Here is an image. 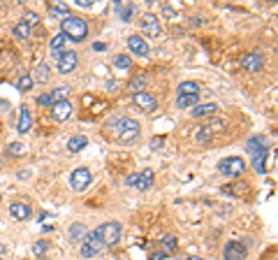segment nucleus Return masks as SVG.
<instances>
[{"instance_id": "nucleus-1", "label": "nucleus", "mask_w": 278, "mask_h": 260, "mask_svg": "<svg viewBox=\"0 0 278 260\" xmlns=\"http://www.w3.org/2000/svg\"><path fill=\"white\" fill-rule=\"evenodd\" d=\"M109 133L114 135V140L121 144H132L135 140L139 137V133H141V128H139V121H135V118H114V121H109Z\"/></svg>"}, {"instance_id": "nucleus-2", "label": "nucleus", "mask_w": 278, "mask_h": 260, "mask_svg": "<svg viewBox=\"0 0 278 260\" xmlns=\"http://www.w3.org/2000/svg\"><path fill=\"white\" fill-rule=\"evenodd\" d=\"M63 35L72 40V42H84L88 35V24L81 17H65L61 21Z\"/></svg>"}, {"instance_id": "nucleus-3", "label": "nucleus", "mask_w": 278, "mask_h": 260, "mask_svg": "<svg viewBox=\"0 0 278 260\" xmlns=\"http://www.w3.org/2000/svg\"><path fill=\"white\" fill-rule=\"evenodd\" d=\"M97 235H100V239H102L104 246H116V244L121 242L123 228H121V223L109 221V223H104V225H100V228H97Z\"/></svg>"}, {"instance_id": "nucleus-4", "label": "nucleus", "mask_w": 278, "mask_h": 260, "mask_svg": "<svg viewBox=\"0 0 278 260\" xmlns=\"http://www.w3.org/2000/svg\"><path fill=\"white\" fill-rule=\"evenodd\" d=\"M246 170V161H243L241 156H232V158H223V161L218 163V172L223 174V177H239L241 172Z\"/></svg>"}, {"instance_id": "nucleus-5", "label": "nucleus", "mask_w": 278, "mask_h": 260, "mask_svg": "<svg viewBox=\"0 0 278 260\" xmlns=\"http://www.w3.org/2000/svg\"><path fill=\"white\" fill-rule=\"evenodd\" d=\"M153 179H156L153 170H139V172H132L130 177L125 179V184H128V186H132V189L148 190L151 186H153Z\"/></svg>"}, {"instance_id": "nucleus-6", "label": "nucleus", "mask_w": 278, "mask_h": 260, "mask_svg": "<svg viewBox=\"0 0 278 260\" xmlns=\"http://www.w3.org/2000/svg\"><path fill=\"white\" fill-rule=\"evenodd\" d=\"M100 249H102V239H100L97 230L95 233H86L84 244H81V256H84V258H93Z\"/></svg>"}, {"instance_id": "nucleus-7", "label": "nucleus", "mask_w": 278, "mask_h": 260, "mask_svg": "<svg viewBox=\"0 0 278 260\" xmlns=\"http://www.w3.org/2000/svg\"><path fill=\"white\" fill-rule=\"evenodd\" d=\"M91 179H93V174H91L88 167H77L72 172V177H70V186L74 190H84L91 184Z\"/></svg>"}, {"instance_id": "nucleus-8", "label": "nucleus", "mask_w": 278, "mask_h": 260, "mask_svg": "<svg viewBox=\"0 0 278 260\" xmlns=\"http://www.w3.org/2000/svg\"><path fill=\"white\" fill-rule=\"evenodd\" d=\"M56 61H58V72H63V74H68V72H72L74 68H77V51H58L56 54Z\"/></svg>"}, {"instance_id": "nucleus-9", "label": "nucleus", "mask_w": 278, "mask_h": 260, "mask_svg": "<svg viewBox=\"0 0 278 260\" xmlns=\"http://www.w3.org/2000/svg\"><path fill=\"white\" fill-rule=\"evenodd\" d=\"M246 253H248L246 244H241V242H227L225 249H223V258H225V260H246Z\"/></svg>"}, {"instance_id": "nucleus-10", "label": "nucleus", "mask_w": 278, "mask_h": 260, "mask_svg": "<svg viewBox=\"0 0 278 260\" xmlns=\"http://www.w3.org/2000/svg\"><path fill=\"white\" fill-rule=\"evenodd\" d=\"M141 30L146 33L148 37H158L160 35V19L156 17V14H151V12H146L144 17H141Z\"/></svg>"}, {"instance_id": "nucleus-11", "label": "nucleus", "mask_w": 278, "mask_h": 260, "mask_svg": "<svg viewBox=\"0 0 278 260\" xmlns=\"http://www.w3.org/2000/svg\"><path fill=\"white\" fill-rule=\"evenodd\" d=\"M70 117H72V105H70V100H63V102H53V105H51V118H53V121H58V123H65Z\"/></svg>"}, {"instance_id": "nucleus-12", "label": "nucleus", "mask_w": 278, "mask_h": 260, "mask_svg": "<svg viewBox=\"0 0 278 260\" xmlns=\"http://www.w3.org/2000/svg\"><path fill=\"white\" fill-rule=\"evenodd\" d=\"M132 100H135V105H137L139 109H144V112H148V114L158 109L156 98H153V95H148V93H144V91L135 93V95H132Z\"/></svg>"}, {"instance_id": "nucleus-13", "label": "nucleus", "mask_w": 278, "mask_h": 260, "mask_svg": "<svg viewBox=\"0 0 278 260\" xmlns=\"http://www.w3.org/2000/svg\"><path fill=\"white\" fill-rule=\"evenodd\" d=\"M241 65H243V70L257 72V70L264 68V56H262V54H246L241 58Z\"/></svg>"}, {"instance_id": "nucleus-14", "label": "nucleus", "mask_w": 278, "mask_h": 260, "mask_svg": "<svg viewBox=\"0 0 278 260\" xmlns=\"http://www.w3.org/2000/svg\"><path fill=\"white\" fill-rule=\"evenodd\" d=\"M128 47H130L132 54H137V56H146L148 54L146 40H141L139 35H130V37H128Z\"/></svg>"}, {"instance_id": "nucleus-15", "label": "nucleus", "mask_w": 278, "mask_h": 260, "mask_svg": "<svg viewBox=\"0 0 278 260\" xmlns=\"http://www.w3.org/2000/svg\"><path fill=\"white\" fill-rule=\"evenodd\" d=\"M30 126H33V114H30V109L23 105V107L19 109V123H17V128H19V133H28V130H30Z\"/></svg>"}, {"instance_id": "nucleus-16", "label": "nucleus", "mask_w": 278, "mask_h": 260, "mask_svg": "<svg viewBox=\"0 0 278 260\" xmlns=\"http://www.w3.org/2000/svg\"><path fill=\"white\" fill-rule=\"evenodd\" d=\"M267 158H269V149L253 153L251 163H253V167H255V172H260V174H264V172H267Z\"/></svg>"}, {"instance_id": "nucleus-17", "label": "nucleus", "mask_w": 278, "mask_h": 260, "mask_svg": "<svg viewBox=\"0 0 278 260\" xmlns=\"http://www.w3.org/2000/svg\"><path fill=\"white\" fill-rule=\"evenodd\" d=\"M9 212H12V216L17 218V221H28L30 218V207L23 205V202H14V205H9Z\"/></svg>"}, {"instance_id": "nucleus-18", "label": "nucleus", "mask_w": 278, "mask_h": 260, "mask_svg": "<svg viewBox=\"0 0 278 260\" xmlns=\"http://www.w3.org/2000/svg\"><path fill=\"white\" fill-rule=\"evenodd\" d=\"M248 149H251L253 153L269 149V137H264V135H255V137H251V140H248Z\"/></svg>"}, {"instance_id": "nucleus-19", "label": "nucleus", "mask_w": 278, "mask_h": 260, "mask_svg": "<svg viewBox=\"0 0 278 260\" xmlns=\"http://www.w3.org/2000/svg\"><path fill=\"white\" fill-rule=\"evenodd\" d=\"M86 144H88L86 135H74V137H70V140H68V151L70 153H77V151H81Z\"/></svg>"}, {"instance_id": "nucleus-20", "label": "nucleus", "mask_w": 278, "mask_h": 260, "mask_svg": "<svg viewBox=\"0 0 278 260\" xmlns=\"http://www.w3.org/2000/svg\"><path fill=\"white\" fill-rule=\"evenodd\" d=\"M218 112V105H213V102H208V105H195L192 107V117H211V114H216Z\"/></svg>"}, {"instance_id": "nucleus-21", "label": "nucleus", "mask_w": 278, "mask_h": 260, "mask_svg": "<svg viewBox=\"0 0 278 260\" xmlns=\"http://www.w3.org/2000/svg\"><path fill=\"white\" fill-rule=\"evenodd\" d=\"M116 9H118V17H121V21H130V19L135 17V12H137V7H135L132 2H118Z\"/></svg>"}, {"instance_id": "nucleus-22", "label": "nucleus", "mask_w": 278, "mask_h": 260, "mask_svg": "<svg viewBox=\"0 0 278 260\" xmlns=\"http://www.w3.org/2000/svg\"><path fill=\"white\" fill-rule=\"evenodd\" d=\"M68 12H70V7L65 5V2H58V0H53L51 2V9H49V17L51 19H58V17H68Z\"/></svg>"}, {"instance_id": "nucleus-23", "label": "nucleus", "mask_w": 278, "mask_h": 260, "mask_svg": "<svg viewBox=\"0 0 278 260\" xmlns=\"http://www.w3.org/2000/svg\"><path fill=\"white\" fill-rule=\"evenodd\" d=\"M223 190L225 193H230V195H246L248 193V184H243V181H236V184H230V186H223Z\"/></svg>"}, {"instance_id": "nucleus-24", "label": "nucleus", "mask_w": 278, "mask_h": 260, "mask_svg": "<svg viewBox=\"0 0 278 260\" xmlns=\"http://www.w3.org/2000/svg\"><path fill=\"white\" fill-rule=\"evenodd\" d=\"M179 95H200V86L195 81H181L179 84Z\"/></svg>"}, {"instance_id": "nucleus-25", "label": "nucleus", "mask_w": 278, "mask_h": 260, "mask_svg": "<svg viewBox=\"0 0 278 260\" xmlns=\"http://www.w3.org/2000/svg\"><path fill=\"white\" fill-rule=\"evenodd\" d=\"M30 77H35L37 81H49V77H51V68L46 63H40L37 68H35V74H30Z\"/></svg>"}, {"instance_id": "nucleus-26", "label": "nucleus", "mask_w": 278, "mask_h": 260, "mask_svg": "<svg viewBox=\"0 0 278 260\" xmlns=\"http://www.w3.org/2000/svg\"><path fill=\"white\" fill-rule=\"evenodd\" d=\"M84 237H86V228L81 223H74L70 228V239L72 242H84Z\"/></svg>"}, {"instance_id": "nucleus-27", "label": "nucleus", "mask_w": 278, "mask_h": 260, "mask_svg": "<svg viewBox=\"0 0 278 260\" xmlns=\"http://www.w3.org/2000/svg\"><path fill=\"white\" fill-rule=\"evenodd\" d=\"M197 98H200V95H179V98H176V107L179 109L195 107V105H197Z\"/></svg>"}, {"instance_id": "nucleus-28", "label": "nucleus", "mask_w": 278, "mask_h": 260, "mask_svg": "<svg viewBox=\"0 0 278 260\" xmlns=\"http://www.w3.org/2000/svg\"><path fill=\"white\" fill-rule=\"evenodd\" d=\"M14 35H17L19 40H28V37H30V26H28L26 21H19L17 26H14Z\"/></svg>"}, {"instance_id": "nucleus-29", "label": "nucleus", "mask_w": 278, "mask_h": 260, "mask_svg": "<svg viewBox=\"0 0 278 260\" xmlns=\"http://www.w3.org/2000/svg\"><path fill=\"white\" fill-rule=\"evenodd\" d=\"M114 65L118 68V70H130V65H132V58L128 54H118L116 58H114Z\"/></svg>"}, {"instance_id": "nucleus-30", "label": "nucleus", "mask_w": 278, "mask_h": 260, "mask_svg": "<svg viewBox=\"0 0 278 260\" xmlns=\"http://www.w3.org/2000/svg\"><path fill=\"white\" fill-rule=\"evenodd\" d=\"M33 84H35V79L30 77V74H23V77H19V79H17L19 91H30V89H33Z\"/></svg>"}, {"instance_id": "nucleus-31", "label": "nucleus", "mask_w": 278, "mask_h": 260, "mask_svg": "<svg viewBox=\"0 0 278 260\" xmlns=\"http://www.w3.org/2000/svg\"><path fill=\"white\" fill-rule=\"evenodd\" d=\"M49 95H51V102H63V100H68L70 89H56V91H51Z\"/></svg>"}, {"instance_id": "nucleus-32", "label": "nucleus", "mask_w": 278, "mask_h": 260, "mask_svg": "<svg viewBox=\"0 0 278 260\" xmlns=\"http://www.w3.org/2000/svg\"><path fill=\"white\" fill-rule=\"evenodd\" d=\"M65 42H68V37L63 35V33H61V35L53 37V40H51V51H53V54H58L63 47H65Z\"/></svg>"}, {"instance_id": "nucleus-33", "label": "nucleus", "mask_w": 278, "mask_h": 260, "mask_svg": "<svg viewBox=\"0 0 278 260\" xmlns=\"http://www.w3.org/2000/svg\"><path fill=\"white\" fill-rule=\"evenodd\" d=\"M46 251H49V242H42V239H40V242L33 244V253L37 256V258H42Z\"/></svg>"}, {"instance_id": "nucleus-34", "label": "nucleus", "mask_w": 278, "mask_h": 260, "mask_svg": "<svg viewBox=\"0 0 278 260\" xmlns=\"http://www.w3.org/2000/svg\"><path fill=\"white\" fill-rule=\"evenodd\" d=\"M162 244H165V253L176 251V237H174V235H167L165 239H162Z\"/></svg>"}, {"instance_id": "nucleus-35", "label": "nucleus", "mask_w": 278, "mask_h": 260, "mask_svg": "<svg viewBox=\"0 0 278 260\" xmlns=\"http://www.w3.org/2000/svg\"><path fill=\"white\" fill-rule=\"evenodd\" d=\"M7 151L12 153V156H21V153L26 151V146H23L21 142H12V144L7 146Z\"/></svg>"}, {"instance_id": "nucleus-36", "label": "nucleus", "mask_w": 278, "mask_h": 260, "mask_svg": "<svg viewBox=\"0 0 278 260\" xmlns=\"http://www.w3.org/2000/svg\"><path fill=\"white\" fill-rule=\"evenodd\" d=\"M144 86V77H135V79L130 81V91H132V95L135 93H139V89Z\"/></svg>"}, {"instance_id": "nucleus-37", "label": "nucleus", "mask_w": 278, "mask_h": 260, "mask_svg": "<svg viewBox=\"0 0 278 260\" xmlns=\"http://www.w3.org/2000/svg\"><path fill=\"white\" fill-rule=\"evenodd\" d=\"M37 102H40L42 107H51V105H53V102H51V95H49V93L40 95V98H37Z\"/></svg>"}, {"instance_id": "nucleus-38", "label": "nucleus", "mask_w": 278, "mask_h": 260, "mask_svg": "<svg viewBox=\"0 0 278 260\" xmlns=\"http://www.w3.org/2000/svg\"><path fill=\"white\" fill-rule=\"evenodd\" d=\"M162 144H165V140H162V137H153V140H151V142H148V146H151V149H153V151H156V149H160V146H162Z\"/></svg>"}, {"instance_id": "nucleus-39", "label": "nucleus", "mask_w": 278, "mask_h": 260, "mask_svg": "<svg viewBox=\"0 0 278 260\" xmlns=\"http://www.w3.org/2000/svg\"><path fill=\"white\" fill-rule=\"evenodd\" d=\"M26 24L28 26H35V24H37V14H35V12H26Z\"/></svg>"}, {"instance_id": "nucleus-40", "label": "nucleus", "mask_w": 278, "mask_h": 260, "mask_svg": "<svg viewBox=\"0 0 278 260\" xmlns=\"http://www.w3.org/2000/svg\"><path fill=\"white\" fill-rule=\"evenodd\" d=\"M165 256H167L165 251H158V253H151V258L148 260H165Z\"/></svg>"}, {"instance_id": "nucleus-41", "label": "nucleus", "mask_w": 278, "mask_h": 260, "mask_svg": "<svg viewBox=\"0 0 278 260\" xmlns=\"http://www.w3.org/2000/svg\"><path fill=\"white\" fill-rule=\"evenodd\" d=\"M77 5H79V7H91V5H93V0H77Z\"/></svg>"}, {"instance_id": "nucleus-42", "label": "nucleus", "mask_w": 278, "mask_h": 260, "mask_svg": "<svg viewBox=\"0 0 278 260\" xmlns=\"http://www.w3.org/2000/svg\"><path fill=\"white\" fill-rule=\"evenodd\" d=\"M0 112L5 114V112H9V102H5V100H0Z\"/></svg>"}, {"instance_id": "nucleus-43", "label": "nucleus", "mask_w": 278, "mask_h": 260, "mask_svg": "<svg viewBox=\"0 0 278 260\" xmlns=\"http://www.w3.org/2000/svg\"><path fill=\"white\" fill-rule=\"evenodd\" d=\"M93 49H95V51H104V49H107V45H104V42H95V45H93Z\"/></svg>"}, {"instance_id": "nucleus-44", "label": "nucleus", "mask_w": 278, "mask_h": 260, "mask_svg": "<svg viewBox=\"0 0 278 260\" xmlns=\"http://www.w3.org/2000/svg\"><path fill=\"white\" fill-rule=\"evenodd\" d=\"M185 260H202V258H197V256H195V258H185Z\"/></svg>"}, {"instance_id": "nucleus-45", "label": "nucleus", "mask_w": 278, "mask_h": 260, "mask_svg": "<svg viewBox=\"0 0 278 260\" xmlns=\"http://www.w3.org/2000/svg\"><path fill=\"white\" fill-rule=\"evenodd\" d=\"M0 260H5V258H0Z\"/></svg>"}]
</instances>
